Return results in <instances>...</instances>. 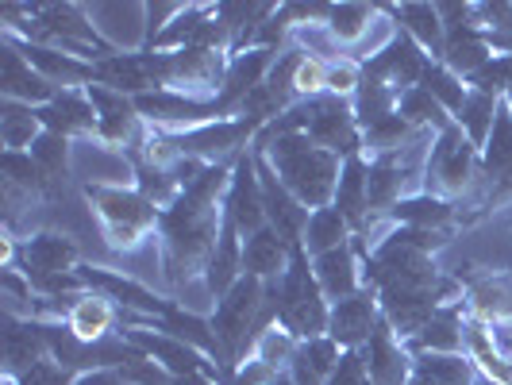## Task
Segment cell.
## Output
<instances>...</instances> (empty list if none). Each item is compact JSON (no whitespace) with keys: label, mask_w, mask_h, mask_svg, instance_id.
I'll return each mask as SVG.
<instances>
[{"label":"cell","mask_w":512,"mask_h":385,"mask_svg":"<svg viewBox=\"0 0 512 385\" xmlns=\"http://www.w3.org/2000/svg\"><path fill=\"white\" fill-rule=\"evenodd\" d=\"M235 162H212L158 220V266L162 282L174 293L189 282H205L212 251L224 228V197H228Z\"/></svg>","instance_id":"obj_1"},{"label":"cell","mask_w":512,"mask_h":385,"mask_svg":"<svg viewBox=\"0 0 512 385\" xmlns=\"http://www.w3.org/2000/svg\"><path fill=\"white\" fill-rule=\"evenodd\" d=\"M255 154H262L274 174L285 181V189L308 208H328L335 201V185H339V170L343 162L335 158L332 151H324L320 143H312L305 131H289V135H278L262 147H251Z\"/></svg>","instance_id":"obj_2"},{"label":"cell","mask_w":512,"mask_h":385,"mask_svg":"<svg viewBox=\"0 0 512 385\" xmlns=\"http://www.w3.org/2000/svg\"><path fill=\"white\" fill-rule=\"evenodd\" d=\"M81 197H85V205L93 208L104 243L116 255L139 251L158 231V220H162V208L147 201L135 185H93V181H81Z\"/></svg>","instance_id":"obj_3"},{"label":"cell","mask_w":512,"mask_h":385,"mask_svg":"<svg viewBox=\"0 0 512 385\" xmlns=\"http://www.w3.org/2000/svg\"><path fill=\"white\" fill-rule=\"evenodd\" d=\"M328 316H332V301L316 282L312 258L305 247H293L289 270L278 278V324L293 339L308 343V339L328 335Z\"/></svg>","instance_id":"obj_4"},{"label":"cell","mask_w":512,"mask_h":385,"mask_svg":"<svg viewBox=\"0 0 512 385\" xmlns=\"http://www.w3.org/2000/svg\"><path fill=\"white\" fill-rule=\"evenodd\" d=\"M478 181H482V151L462 135L459 124L443 128L424 158V189L420 193L459 201L478 189Z\"/></svg>","instance_id":"obj_5"},{"label":"cell","mask_w":512,"mask_h":385,"mask_svg":"<svg viewBox=\"0 0 512 385\" xmlns=\"http://www.w3.org/2000/svg\"><path fill=\"white\" fill-rule=\"evenodd\" d=\"M305 108V135L312 143H320L324 151H332L339 162L347 158H359L362 154V128L355 120V108L343 97H312V101H301Z\"/></svg>","instance_id":"obj_6"},{"label":"cell","mask_w":512,"mask_h":385,"mask_svg":"<svg viewBox=\"0 0 512 385\" xmlns=\"http://www.w3.org/2000/svg\"><path fill=\"white\" fill-rule=\"evenodd\" d=\"M85 93H89V101L97 108V143L128 154L147 135V124H143V116L135 108V97L116 93L108 85H89Z\"/></svg>","instance_id":"obj_7"},{"label":"cell","mask_w":512,"mask_h":385,"mask_svg":"<svg viewBox=\"0 0 512 385\" xmlns=\"http://www.w3.org/2000/svg\"><path fill=\"white\" fill-rule=\"evenodd\" d=\"M120 335H128L131 343L154 359L170 378H189V374H205V378H216V382L224 385V374H220V366L201 355L197 347H189V343H181L174 335H162V332H147V328H124Z\"/></svg>","instance_id":"obj_8"},{"label":"cell","mask_w":512,"mask_h":385,"mask_svg":"<svg viewBox=\"0 0 512 385\" xmlns=\"http://www.w3.org/2000/svg\"><path fill=\"white\" fill-rule=\"evenodd\" d=\"M428 62H432L428 51H420L409 35L397 31L389 43L378 47V54H366V58H362V74L385 81L393 93H405V89H416V85H420Z\"/></svg>","instance_id":"obj_9"},{"label":"cell","mask_w":512,"mask_h":385,"mask_svg":"<svg viewBox=\"0 0 512 385\" xmlns=\"http://www.w3.org/2000/svg\"><path fill=\"white\" fill-rule=\"evenodd\" d=\"M224 216L235 224V231L243 239H251L255 231L270 228L266 224V201H262V181H258V162L251 151L235 158L228 197H224Z\"/></svg>","instance_id":"obj_10"},{"label":"cell","mask_w":512,"mask_h":385,"mask_svg":"<svg viewBox=\"0 0 512 385\" xmlns=\"http://www.w3.org/2000/svg\"><path fill=\"white\" fill-rule=\"evenodd\" d=\"M382 324V305H378V289L362 285L359 293H351L347 301H335L328 316V339L339 351H359L362 343L374 335Z\"/></svg>","instance_id":"obj_11"},{"label":"cell","mask_w":512,"mask_h":385,"mask_svg":"<svg viewBox=\"0 0 512 385\" xmlns=\"http://www.w3.org/2000/svg\"><path fill=\"white\" fill-rule=\"evenodd\" d=\"M81 266V247L62 231H35L20 239V262L24 278H47V274H74Z\"/></svg>","instance_id":"obj_12"},{"label":"cell","mask_w":512,"mask_h":385,"mask_svg":"<svg viewBox=\"0 0 512 385\" xmlns=\"http://www.w3.org/2000/svg\"><path fill=\"white\" fill-rule=\"evenodd\" d=\"M0 97L16 104H31V108H43L58 97L47 77L39 74L31 62H27L16 43H0Z\"/></svg>","instance_id":"obj_13"},{"label":"cell","mask_w":512,"mask_h":385,"mask_svg":"<svg viewBox=\"0 0 512 385\" xmlns=\"http://www.w3.org/2000/svg\"><path fill=\"white\" fill-rule=\"evenodd\" d=\"M482 181L489 185L486 208L501 205L505 197H512V112L497 108V120H493V135L482 147Z\"/></svg>","instance_id":"obj_14"},{"label":"cell","mask_w":512,"mask_h":385,"mask_svg":"<svg viewBox=\"0 0 512 385\" xmlns=\"http://www.w3.org/2000/svg\"><path fill=\"white\" fill-rule=\"evenodd\" d=\"M359 351H362V362H366V374H370L374 385H409L412 355L385 320L374 328V335L362 343Z\"/></svg>","instance_id":"obj_15"},{"label":"cell","mask_w":512,"mask_h":385,"mask_svg":"<svg viewBox=\"0 0 512 385\" xmlns=\"http://www.w3.org/2000/svg\"><path fill=\"white\" fill-rule=\"evenodd\" d=\"M35 112L43 120V131H54L62 139H97V108L85 89H58V97Z\"/></svg>","instance_id":"obj_16"},{"label":"cell","mask_w":512,"mask_h":385,"mask_svg":"<svg viewBox=\"0 0 512 385\" xmlns=\"http://www.w3.org/2000/svg\"><path fill=\"white\" fill-rule=\"evenodd\" d=\"M8 43H16L20 54L51 81L54 89H89V85H97V66L77 58V54L54 51V47H43V43H20V39H8Z\"/></svg>","instance_id":"obj_17"},{"label":"cell","mask_w":512,"mask_h":385,"mask_svg":"<svg viewBox=\"0 0 512 385\" xmlns=\"http://www.w3.org/2000/svg\"><path fill=\"white\" fill-rule=\"evenodd\" d=\"M43 359H51L47 351V339L39 320H27V316H12L4 312V362H8V378H24L31 366H39Z\"/></svg>","instance_id":"obj_18"},{"label":"cell","mask_w":512,"mask_h":385,"mask_svg":"<svg viewBox=\"0 0 512 385\" xmlns=\"http://www.w3.org/2000/svg\"><path fill=\"white\" fill-rule=\"evenodd\" d=\"M462 320H466V305L455 301V305H443L420 328V332L405 339V347H409V355H462L466 351V332H462Z\"/></svg>","instance_id":"obj_19"},{"label":"cell","mask_w":512,"mask_h":385,"mask_svg":"<svg viewBox=\"0 0 512 385\" xmlns=\"http://www.w3.org/2000/svg\"><path fill=\"white\" fill-rule=\"evenodd\" d=\"M385 16L397 24L401 35H409L420 51H428L432 62L443 58V47H447V31H443V20H439L436 4H378Z\"/></svg>","instance_id":"obj_20"},{"label":"cell","mask_w":512,"mask_h":385,"mask_svg":"<svg viewBox=\"0 0 512 385\" xmlns=\"http://www.w3.org/2000/svg\"><path fill=\"white\" fill-rule=\"evenodd\" d=\"M466 312L486 324H512V270H486L470 278Z\"/></svg>","instance_id":"obj_21"},{"label":"cell","mask_w":512,"mask_h":385,"mask_svg":"<svg viewBox=\"0 0 512 385\" xmlns=\"http://www.w3.org/2000/svg\"><path fill=\"white\" fill-rule=\"evenodd\" d=\"M312 270H316V282L324 289L328 301H347L351 293L362 289V266H359V251H355V239L335 247L328 255L312 258Z\"/></svg>","instance_id":"obj_22"},{"label":"cell","mask_w":512,"mask_h":385,"mask_svg":"<svg viewBox=\"0 0 512 385\" xmlns=\"http://www.w3.org/2000/svg\"><path fill=\"white\" fill-rule=\"evenodd\" d=\"M366 174H370V162L366 158H347L343 170H339V185H335V201L332 208L343 212V220L351 224L355 235H366L370 228V197H366Z\"/></svg>","instance_id":"obj_23"},{"label":"cell","mask_w":512,"mask_h":385,"mask_svg":"<svg viewBox=\"0 0 512 385\" xmlns=\"http://www.w3.org/2000/svg\"><path fill=\"white\" fill-rule=\"evenodd\" d=\"M243 278V235L235 231L228 216H224V228H220V243L212 251V262L205 270V289L212 293V301L228 297L231 289Z\"/></svg>","instance_id":"obj_24"},{"label":"cell","mask_w":512,"mask_h":385,"mask_svg":"<svg viewBox=\"0 0 512 385\" xmlns=\"http://www.w3.org/2000/svg\"><path fill=\"white\" fill-rule=\"evenodd\" d=\"M393 228H424V231H447L459 220V205L455 201H443L432 193H412L401 205L389 208L385 216Z\"/></svg>","instance_id":"obj_25"},{"label":"cell","mask_w":512,"mask_h":385,"mask_svg":"<svg viewBox=\"0 0 512 385\" xmlns=\"http://www.w3.org/2000/svg\"><path fill=\"white\" fill-rule=\"evenodd\" d=\"M289 258H293V247L274 228H262L251 239H243V274H251V278L278 282L289 270Z\"/></svg>","instance_id":"obj_26"},{"label":"cell","mask_w":512,"mask_h":385,"mask_svg":"<svg viewBox=\"0 0 512 385\" xmlns=\"http://www.w3.org/2000/svg\"><path fill=\"white\" fill-rule=\"evenodd\" d=\"M116 320H120V308L112 305L104 293H81L77 297V305L70 308V316H66V324H70V332L77 339H85V343H101L112 335L116 328Z\"/></svg>","instance_id":"obj_27"},{"label":"cell","mask_w":512,"mask_h":385,"mask_svg":"<svg viewBox=\"0 0 512 385\" xmlns=\"http://www.w3.org/2000/svg\"><path fill=\"white\" fill-rule=\"evenodd\" d=\"M339 347H335L328 335H320V339H308L297 347V355L289 362V378L297 385H328V378L335 374V366H339Z\"/></svg>","instance_id":"obj_28"},{"label":"cell","mask_w":512,"mask_h":385,"mask_svg":"<svg viewBox=\"0 0 512 385\" xmlns=\"http://www.w3.org/2000/svg\"><path fill=\"white\" fill-rule=\"evenodd\" d=\"M351 239H355V231L343 220V212L328 205V208H316V212L308 216L301 247L308 251V258H320V255H328V251H335V247H343V243H351Z\"/></svg>","instance_id":"obj_29"},{"label":"cell","mask_w":512,"mask_h":385,"mask_svg":"<svg viewBox=\"0 0 512 385\" xmlns=\"http://www.w3.org/2000/svg\"><path fill=\"white\" fill-rule=\"evenodd\" d=\"M409 385H474V362L466 355H416Z\"/></svg>","instance_id":"obj_30"},{"label":"cell","mask_w":512,"mask_h":385,"mask_svg":"<svg viewBox=\"0 0 512 385\" xmlns=\"http://www.w3.org/2000/svg\"><path fill=\"white\" fill-rule=\"evenodd\" d=\"M378 12H382L378 4H332L324 27H328V35L335 39L339 51H343V47H359Z\"/></svg>","instance_id":"obj_31"},{"label":"cell","mask_w":512,"mask_h":385,"mask_svg":"<svg viewBox=\"0 0 512 385\" xmlns=\"http://www.w3.org/2000/svg\"><path fill=\"white\" fill-rule=\"evenodd\" d=\"M43 135V120L31 104L0 101V143L4 151H31V143Z\"/></svg>","instance_id":"obj_32"},{"label":"cell","mask_w":512,"mask_h":385,"mask_svg":"<svg viewBox=\"0 0 512 385\" xmlns=\"http://www.w3.org/2000/svg\"><path fill=\"white\" fill-rule=\"evenodd\" d=\"M397 97H401V93H393L385 81L362 74L359 93L351 97V108H355L359 128L366 131V128H374V124H382V120H389V116H397Z\"/></svg>","instance_id":"obj_33"},{"label":"cell","mask_w":512,"mask_h":385,"mask_svg":"<svg viewBox=\"0 0 512 385\" xmlns=\"http://www.w3.org/2000/svg\"><path fill=\"white\" fill-rule=\"evenodd\" d=\"M397 116L405 120V124H412L416 131H443V128H451L455 120L447 116V108L428 93V89H405L401 97H397Z\"/></svg>","instance_id":"obj_34"},{"label":"cell","mask_w":512,"mask_h":385,"mask_svg":"<svg viewBox=\"0 0 512 385\" xmlns=\"http://www.w3.org/2000/svg\"><path fill=\"white\" fill-rule=\"evenodd\" d=\"M497 108L501 101L497 97H486V93H478V89H470V97L462 104L459 112H455V124L462 128V135L482 151L489 143V135H493V120H497Z\"/></svg>","instance_id":"obj_35"},{"label":"cell","mask_w":512,"mask_h":385,"mask_svg":"<svg viewBox=\"0 0 512 385\" xmlns=\"http://www.w3.org/2000/svg\"><path fill=\"white\" fill-rule=\"evenodd\" d=\"M420 89H428V93L447 108L451 120H455V112H459L462 104H466V97H470V85H466L459 74H451L443 62H428V70L420 77Z\"/></svg>","instance_id":"obj_36"},{"label":"cell","mask_w":512,"mask_h":385,"mask_svg":"<svg viewBox=\"0 0 512 385\" xmlns=\"http://www.w3.org/2000/svg\"><path fill=\"white\" fill-rule=\"evenodd\" d=\"M297 347H301V339H293L282 324H274L270 332L258 335L255 355H251V359L262 362V366H270V370H289V362H293V355H297Z\"/></svg>","instance_id":"obj_37"},{"label":"cell","mask_w":512,"mask_h":385,"mask_svg":"<svg viewBox=\"0 0 512 385\" xmlns=\"http://www.w3.org/2000/svg\"><path fill=\"white\" fill-rule=\"evenodd\" d=\"M70 139H62V135H54V131H43L35 143H31V158L51 174L54 181H66L70 178Z\"/></svg>","instance_id":"obj_38"},{"label":"cell","mask_w":512,"mask_h":385,"mask_svg":"<svg viewBox=\"0 0 512 385\" xmlns=\"http://www.w3.org/2000/svg\"><path fill=\"white\" fill-rule=\"evenodd\" d=\"M301 51H305V47H301ZM293 93H297V101L324 97V93H328V62L305 54L301 66H297V74H293Z\"/></svg>","instance_id":"obj_39"},{"label":"cell","mask_w":512,"mask_h":385,"mask_svg":"<svg viewBox=\"0 0 512 385\" xmlns=\"http://www.w3.org/2000/svg\"><path fill=\"white\" fill-rule=\"evenodd\" d=\"M362 85V62L359 58H332L328 62V93L332 97H343V101H351L355 93H359Z\"/></svg>","instance_id":"obj_40"},{"label":"cell","mask_w":512,"mask_h":385,"mask_svg":"<svg viewBox=\"0 0 512 385\" xmlns=\"http://www.w3.org/2000/svg\"><path fill=\"white\" fill-rule=\"evenodd\" d=\"M328 385H374L370 374H366V362H362V351H343L339 355V366L328 378Z\"/></svg>","instance_id":"obj_41"},{"label":"cell","mask_w":512,"mask_h":385,"mask_svg":"<svg viewBox=\"0 0 512 385\" xmlns=\"http://www.w3.org/2000/svg\"><path fill=\"white\" fill-rule=\"evenodd\" d=\"M74 385H128L120 370H93V374H77Z\"/></svg>","instance_id":"obj_42"},{"label":"cell","mask_w":512,"mask_h":385,"mask_svg":"<svg viewBox=\"0 0 512 385\" xmlns=\"http://www.w3.org/2000/svg\"><path fill=\"white\" fill-rule=\"evenodd\" d=\"M505 108H509V112H512V89H509V93H505Z\"/></svg>","instance_id":"obj_43"}]
</instances>
